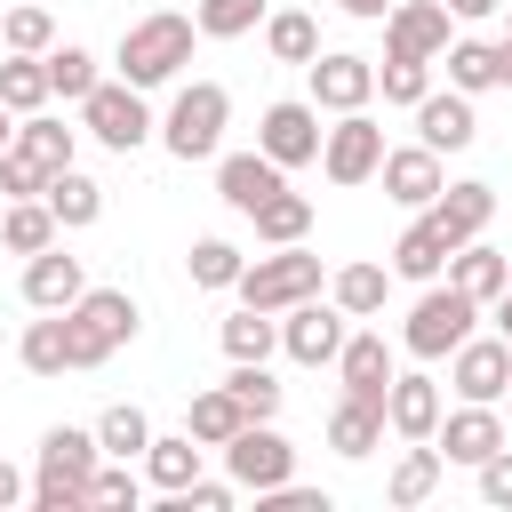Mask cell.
I'll list each match as a JSON object with an SVG mask.
<instances>
[{"label": "cell", "instance_id": "6da1fadb", "mask_svg": "<svg viewBox=\"0 0 512 512\" xmlns=\"http://www.w3.org/2000/svg\"><path fill=\"white\" fill-rule=\"evenodd\" d=\"M192 40H200V24L192 16H176V8H152V16H136L128 32H120V80L128 88H168L184 64H192Z\"/></svg>", "mask_w": 512, "mask_h": 512}, {"label": "cell", "instance_id": "7a4b0ae2", "mask_svg": "<svg viewBox=\"0 0 512 512\" xmlns=\"http://www.w3.org/2000/svg\"><path fill=\"white\" fill-rule=\"evenodd\" d=\"M64 320H72V368H104L120 344H136V328H144V312H136V296L128 288H80L72 304H64Z\"/></svg>", "mask_w": 512, "mask_h": 512}, {"label": "cell", "instance_id": "3957f363", "mask_svg": "<svg viewBox=\"0 0 512 512\" xmlns=\"http://www.w3.org/2000/svg\"><path fill=\"white\" fill-rule=\"evenodd\" d=\"M224 120H232V96H224L216 80H184V88L168 96V120H152V128H160V144H168L176 160H216Z\"/></svg>", "mask_w": 512, "mask_h": 512}, {"label": "cell", "instance_id": "277c9868", "mask_svg": "<svg viewBox=\"0 0 512 512\" xmlns=\"http://www.w3.org/2000/svg\"><path fill=\"white\" fill-rule=\"evenodd\" d=\"M240 304H256V312H288V304H304V296H320L328 288V272H320V256L304 248V240H288V248H272V256H256V264H240Z\"/></svg>", "mask_w": 512, "mask_h": 512}, {"label": "cell", "instance_id": "5b68a950", "mask_svg": "<svg viewBox=\"0 0 512 512\" xmlns=\"http://www.w3.org/2000/svg\"><path fill=\"white\" fill-rule=\"evenodd\" d=\"M472 320H480V304H472L464 288H448V280H424L416 312L400 320V352H416V360H448V352L472 336Z\"/></svg>", "mask_w": 512, "mask_h": 512}, {"label": "cell", "instance_id": "8992f818", "mask_svg": "<svg viewBox=\"0 0 512 512\" xmlns=\"http://www.w3.org/2000/svg\"><path fill=\"white\" fill-rule=\"evenodd\" d=\"M224 472H232V488H280V480H296V448H288V432H272V416H248L232 440H224Z\"/></svg>", "mask_w": 512, "mask_h": 512}, {"label": "cell", "instance_id": "52a82bcc", "mask_svg": "<svg viewBox=\"0 0 512 512\" xmlns=\"http://www.w3.org/2000/svg\"><path fill=\"white\" fill-rule=\"evenodd\" d=\"M80 128L104 144V152H136L144 136H152V112H144V88H128V80H96L88 96H80Z\"/></svg>", "mask_w": 512, "mask_h": 512}, {"label": "cell", "instance_id": "ba28073f", "mask_svg": "<svg viewBox=\"0 0 512 512\" xmlns=\"http://www.w3.org/2000/svg\"><path fill=\"white\" fill-rule=\"evenodd\" d=\"M376 168H384V128L368 120V104H360V112H336V128H320V176L352 192V184H368Z\"/></svg>", "mask_w": 512, "mask_h": 512}, {"label": "cell", "instance_id": "9c48e42d", "mask_svg": "<svg viewBox=\"0 0 512 512\" xmlns=\"http://www.w3.org/2000/svg\"><path fill=\"white\" fill-rule=\"evenodd\" d=\"M256 152L280 160V168H312V160H320V104H304V96L264 104V120H256Z\"/></svg>", "mask_w": 512, "mask_h": 512}, {"label": "cell", "instance_id": "30bf717a", "mask_svg": "<svg viewBox=\"0 0 512 512\" xmlns=\"http://www.w3.org/2000/svg\"><path fill=\"white\" fill-rule=\"evenodd\" d=\"M456 40V16L440 0H392L384 8V56H416V64H440V48Z\"/></svg>", "mask_w": 512, "mask_h": 512}, {"label": "cell", "instance_id": "8fae6325", "mask_svg": "<svg viewBox=\"0 0 512 512\" xmlns=\"http://www.w3.org/2000/svg\"><path fill=\"white\" fill-rule=\"evenodd\" d=\"M432 448H440V464H488V456L504 448L496 400H464V408H440V424H432Z\"/></svg>", "mask_w": 512, "mask_h": 512}, {"label": "cell", "instance_id": "7c38bea8", "mask_svg": "<svg viewBox=\"0 0 512 512\" xmlns=\"http://www.w3.org/2000/svg\"><path fill=\"white\" fill-rule=\"evenodd\" d=\"M336 344H344V312H336V304L304 296V304H288V312H280V352H288L296 368H328V360H336Z\"/></svg>", "mask_w": 512, "mask_h": 512}, {"label": "cell", "instance_id": "4fadbf2b", "mask_svg": "<svg viewBox=\"0 0 512 512\" xmlns=\"http://www.w3.org/2000/svg\"><path fill=\"white\" fill-rule=\"evenodd\" d=\"M448 384H456L464 400H504V392H512V344H504V336H464V344L448 352Z\"/></svg>", "mask_w": 512, "mask_h": 512}, {"label": "cell", "instance_id": "5bb4252c", "mask_svg": "<svg viewBox=\"0 0 512 512\" xmlns=\"http://www.w3.org/2000/svg\"><path fill=\"white\" fill-rule=\"evenodd\" d=\"M424 216H432V232H440L448 248H464V240H480V232H488V216H496V184H480V176L440 184Z\"/></svg>", "mask_w": 512, "mask_h": 512}, {"label": "cell", "instance_id": "9a60e30c", "mask_svg": "<svg viewBox=\"0 0 512 512\" xmlns=\"http://www.w3.org/2000/svg\"><path fill=\"white\" fill-rule=\"evenodd\" d=\"M408 112H416V144H432V152H464V144L480 136V120H472V96H464V88H424Z\"/></svg>", "mask_w": 512, "mask_h": 512}, {"label": "cell", "instance_id": "2e32d148", "mask_svg": "<svg viewBox=\"0 0 512 512\" xmlns=\"http://www.w3.org/2000/svg\"><path fill=\"white\" fill-rule=\"evenodd\" d=\"M304 72H312V104H320V112H360V104L376 96V64H368V56H344V48H336V56H312Z\"/></svg>", "mask_w": 512, "mask_h": 512}, {"label": "cell", "instance_id": "e0dca14e", "mask_svg": "<svg viewBox=\"0 0 512 512\" xmlns=\"http://www.w3.org/2000/svg\"><path fill=\"white\" fill-rule=\"evenodd\" d=\"M328 368L344 376V392L384 400V384H392V344H384V328H344V344H336Z\"/></svg>", "mask_w": 512, "mask_h": 512}, {"label": "cell", "instance_id": "ac0fdd59", "mask_svg": "<svg viewBox=\"0 0 512 512\" xmlns=\"http://www.w3.org/2000/svg\"><path fill=\"white\" fill-rule=\"evenodd\" d=\"M280 184H288V168H280V160H264V152H224V160H216V200H224V208H240V216H248L256 200H272Z\"/></svg>", "mask_w": 512, "mask_h": 512}, {"label": "cell", "instance_id": "d6986e66", "mask_svg": "<svg viewBox=\"0 0 512 512\" xmlns=\"http://www.w3.org/2000/svg\"><path fill=\"white\" fill-rule=\"evenodd\" d=\"M384 192L400 200V208H432V192L448 184V168H440V152L432 144H400V152H384Z\"/></svg>", "mask_w": 512, "mask_h": 512}, {"label": "cell", "instance_id": "ffe728a7", "mask_svg": "<svg viewBox=\"0 0 512 512\" xmlns=\"http://www.w3.org/2000/svg\"><path fill=\"white\" fill-rule=\"evenodd\" d=\"M440 272H448V288H464V296L488 312V304H496V288L512 280V256H504V248H488V240H464V248H448V264H440Z\"/></svg>", "mask_w": 512, "mask_h": 512}, {"label": "cell", "instance_id": "44dd1931", "mask_svg": "<svg viewBox=\"0 0 512 512\" xmlns=\"http://www.w3.org/2000/svg\"><path fill=\"white\" fill-rule=\"evenodd\" d=\"M80 288H88L80 256H64V248H40V256H24V304H32V312H64Z\"/></svg>", "mask_w": 512, "mask_h": 512}, {"label": "cell", "instance_id": "7402d4cb", "mask_svg": "<svg viewBox=\"0 0 512 512\" xmlns=\"http://www.w3.org/2000/svg\"><path fill=\"white\" fill-rule=\"evenodd\" d=\"M432 424H440V384H432V376H392V384H384V432L432 440Z\"/></svg>", "mask_w": 512, "mask_h": 512}, {"label": "cell", "instance_id": "603a6c76", "mask_svg": "<svg viewBox=\"0 0 512 512\" xmlns=\"http://www.w3.org/2000/svg\"><path fill=\"white\" fill-rule=\"evenodd\" d=\"M328 448L336 456H376L384 448V400H360V392H344L336 408H328Z\"/></svg>", "mask_w": 512, "mask_h": 512}, {"label": "cell", "instance_id": "cb8c5ba5", "mask_svg": "<svg viewBox=\"0 0 512 512\" xmlns=\"http://www.w3.org/2000/svg\"><path fill=\"white\" fill-rule=\"evenodd\" d=\"M200 456H208V448H200L192 432H152L136 464H144V480H152L160 496H176V488H192V480H200Z\"/></svg>", "mask_w": 512, "mask_h": 512}, {"label": "cell", "instance_id": "d4e9b609", "mask_svg": "<svg viewBox=\"0 0 512 512\" xmlns=\"http://www.w3.org/2000/svg\"><path fill=\"white\" fill-rule=\"evenodd\" d=\"M40 200H48L56 232H88V224L104 216V184H96V176H80V168H56V176L40 184Z\"/></svg>", "mask_w": 512, "mask_h": 512}, {"label": "cell", "instance_id": "484cf974", "mask_svg": "<svg viewBox=\"0 0 512 512\" xmlns=\"http://www.w3.org/2000/svg\"><path fill=\"white\" fill-rule=\"evenodd\" d=\"M72 144H80V128H64L56 112H24V120H16V152H24L40 176L72 168Z\"/></svg>", "mask_w": 512, "mask_h": 512}, {"label": "cell", "instance_id": "4316f807", "mask_svg": "<svg viewBox=\"0 0 512 512\" xmlns=\"http://www.w3.org/2000/svg\"><path fill=\"white\" fill-rule=\"evenodd\" d=\"M16 360H24L32 376H64V368H72V320H64V312H40V320H24V336H16Z\"/></svg>", "mask_w": 512, "mask_h": 512}, {"label": "cell", "instance_id": "83f0119b", "mask_svg": "<svg viewBox=\"0 0 512 512\" xmlns=\"http://www.w3.org/2000/svg\"><path fill=\"white\" fill-rule=\"evenodd\" d=\"M384 288H392V264H344V272H328V304H336L344 320L384 312Z\"/></svg>", "mask_w": 512, "mask_h": 512}, {"label": "cell", "instance_id": "f1b7e54d", "mask_svg": "<svg viewBox=\"0 0 512 512\" xmlns=\"http://www.w3.org/2000/svg\"><path fill=\"white\" fill-rule=\"evenodd\" d=\"M96 464H104L96 432H80V424H56V432H40V472H48V480H88Z\"/></svg>", "mask_w": 512, "mask_h": 512}, {"label": "cell", "instance_id": "f546056e", "mask_svg": "<svg viewBox=\"0 0 512 512\" xmlns=\"http://www.w3.org/2000/svg\"><path fill=\"white\" fill-rule=\"evenodd\" d=\"M248 224H256V240H264V248H288V240H304V232H312V200L280 184L272 200H256V208H248Z\"/></svg>", "mask_w": 512, "mask_h": 512}, {"label": "cell", "instance_id": "4dcf8cb0", "mask_svg": "<svg viewBox=\"0 0 512 512\" xmlns=\"http://www.w3.org/2000/svg\"><path fill=\"white\" fill-rule=\"evenodd\" d=\"M440 264H448V240H440L432 216L416 208V224L392 240V280H440Z\"/></svg>", "mask_w": 512, "mask_h": 512}, {"label": "cell", "instance_id": "1f68e13d", "mask_svg": "<svg viewBox=\"0 0 512 512\" xmlns=\"http://www.w3.org/2000/svg\"><path fill=\"white\" fill-rule=\"evenodd\" d=\"M240 424H248V408H240V400H232L224 384H208V392H192V408H184V432H192L200 448H224V440H232Z\"/></svg>", "mask_w": 512, "mask_h": 512}, {"label": "cell", "instance_id": "d6a6232c", "mask_svg": "<svg viewBox=\"0 0 512 512\" xmlns=\"http://www.w3.org/2000/svg\"><path fill=\"white\" fill-rule=\"evenodd\" d=\"M0 248H8V256H40V248H56V216H48L40 192H32V200H8V216H0Z\"/></svg>", "mask_w": 512, "mask_h": 512}, {"label": "cell", "instance_id": "836d02e7", "mask_svg": "<svg viewBox=\"0 0 512 512\" xmlns=\"http://www.w3.org/2000/svg\"><path fill=\"white\" fill-rule=\"evenodd\" d=\"M432 488H440V448H432V440H408L400 464H392V480H384V496H392V504H424Z\"/></svg>", "mask_w": 512, "mask_h": 512}, {"label": "cell", "instance_id": "e575fe53", "mask_svg": "<svg viewBox=\"0 0 512 512\" xmlns=\"http://www.w3.org/2000/svg\"><path fill=\"white\" fill-rule=\"evenodd\" d=\"M216 336H224V360H264V352L280 344V312H256V304H240V312H232Z\"/></svg>", "mask_w": 512, "mask_h": 512}, {"label": "cell", "instance_id": "d590c367", "mask_svg": "<svg viewBox=\"0 0 512 512\" xmlns=\"http://www.w3.org/2000/svg\"><path fill=\"white\" fill-rule=\"evenodd\" d=\"M264 48H272L280 64H312V56H320V24H312L304 8H280V16H264Z\"/></svg>", "mask_w": 512, "mask_h": 512}, {"label": "cell", "instance_id": "8d00e7d4", "mask_svg": "<svg viewBox=\"0 0 512 512\" xmlns=\"http://www.w3.org/2000/svg\"><path fill=\"white\" fill-rule=\"evenodd\" d=\"M440 64H448V88H464V96L496 88V40H448Z\"/></svg>", "mask_w": 512, "mask_h": 512}, {"label": "cell", "instance_id": "74e56055", "mask_svg": "<svg viewBox=\"0 0 512 512\" xmlns=\"http://www.w3.org/2000/svg\"><path fill=\"white\" fill-rule=\"evenodd\" d=\"M144 440H152V416H144V408H128V400H120V408H104V416H96V448H104V456L136 464V456H144Z\"/></svg>", "mask_w": 512, "mask_h": 512}, {"label": "cell", "instance_id": "f35d334b", "mask_svg": "<svg viewBox=\"0 0 512 512\" xmlns=\"http://www.w3.org/2000/svg\"><path fill=\"white\" fill-rule=\"evenodd\" d=\"M0 40H8V56H48L56 48V16L48 8H0Z\"/></svg>", "mask_w": 512, "mask_h": 512}, {"label": "cell", "instance_id": "ab89813d", "mask_svg": "<svg viewBox=\"0 0 512 512\" xmlns=\"http://www.w3.org/2000/svg\"><path fill=\"white\" fill-rule=\"evenodd\" d=\"M40 64H48V96H64V104H80V96L104 80V72H96V56H88V48H72V40H64V48H48Z\"/></svg>", "mask_w": 512, "mask_h": 512}, {"label": "cell", "instance_id": "60d3db41", "mask_svg": "<svg viewBox=\"0 0 512 512\" xmlns=\"http://www.w3.org/2000/svg\"><path fill=\"white\" fill-rule=\"evenodd\" d=\"M0 104H8L16 120L40 112V104H48V64H40V56H8V64H0Z\"/></svg>", "mask_w": 512, "mask_h": 512}, {"label": "cell", "instance_id": "b9f144b4", "mask_svg": "<svg viewBox=\"0 0 512 512\" xmlns=\"http://www.w3.org/2000/svg\"><path fill=\"white\" fill-rule=\"evenodd\" d=\"M264 16H272L264 0H200V8H192L200 40H240V32H256Z\"/></svg>", "mask_w": 512, "mask_h": 512}, {"label": "cell", "instance_id": "7bdbcfd3", "mask_svg": "<svg viewBox=\"0 0 512 512\" xmlns=\"http://www.w3.org/2000/svg\"><path fill=\"white\" fill-rule=\"evenodd\" d=\"M184 264H192V288H232L248 256H240L232 240H216V232H208V240H192V256H184Z\"/></svg>", "mask_w": 512, "mask_h": 512}, {"label": "cell", "instance_id": "ee69618b", "mask_svg": "<svg viewBox=\"0 0 512 512\" xmlns=\"http://www.w3.org/2000/svg\"><path fill=\"white\" fill-rule=\"evenodd\" d=\"M224 392L248 408V416H280V384L264 376V360H232V376H224Z\"/></svg>", "mask_w": 512, "mask_h": 512}, {"label": "cell", "instance_id": "f6af8a7d", "mask_svg": "<svg viewBox=\"0 0 512 512\" xmlns=\"http://www.w3.org/2000/svg\"><path fill=\"white\" fill-rule=\"evenodd\" d=\"M136 496H144V480H136L120 456H104V464L88 472V504H104V512H136Z\"/></svg>", "mask_w": 512, "mask_h": 512}, {"label": "cell", "instance_id": "bcb514c9", "mask_svg": "<svg viewBox=\"0 0 512 512\" xmlns=\"http://www.w3.org/2000/svg\"><path fill=\"white\" fill-rule=\"evenodd\" d=\"M376 88H384V104H416V96L432 88V64H416V56H384V64H376Z\"/></svg>", "mask_w": 512, "mask_h": 512}, {"label": "cell", "instance_id": "7dc6e473", "mask_svg": "<svg viewBox=\"0 0 512 512\" xmlns=\"http://www.w3.org/2000/svg\"><path fill=\"white\" fill-rule=\"evenodd\" d=\"M472 472H480V504H496V512H504V504H512V440H504L488 464H472Z\"/></svg>", "mask_w": 512, "mask_h": 512}, {"label": "cell", "instance_id": "c3c4849f", "mask_svg": "<svg viewBox=\"0 0 512 512\" xmlns=\"http://www.w3.org/2000/svg\"><path fill=\"white\" fill-rule=\"evenodd\" d=\"M40 184H48V176H40V168H32V160L8 144V152H0V192H8V200H32Z\"/></svg>", "mask_w": 512, "mask_h": 512}, {"label": "cell", "instance_id": "681fc988", "mask_svg": "<svg viewBox=\"0 0 512 512\" xmlns=\"http://www.w3.org/2000/svg\"><path fill=\"white\" fill-rule=\"evenodd\" d=\"M32 504H40V512H80V504H88V480H48V472H40V480H32Z\"/></svg>", "mask_w": 512, "mask_h": 512}, {"label": "cell", "instance_id": "f907efd6", "mask_svg": "<svg viewBox=\"0 0 512 512\" xmlns=\"http://www.w3.org/2000/svg\"><path fill=\"white\" fill-rule=\"evenodd\" d=\"M232 480H192V488H176V512H232Z\"/></svg>", "mask_w": 512, "mask_h": 512}, {"label": "cell", "instance_id": "816d5d0a", "mask_svg": "<svg viewBox=\"0 0 512 512\" xmlns=\"http://www.w3.org/2000/svg\"><path fill=\"white\" fill-rule=\"evenodd\" d=\"M24 496H32V488H24V472L0 456V512H8V504H24Z\"/></svg>", "mask_w": 512, "mask_h": 512}, {"label": "cell", "instance_id": "f5cc1de1", "mask_svg": "<svg viewBox=\"0 0 512 512\" xmlns=\"http://www.w3.org/2000/svg\"><path fill=\"white\" fill-rule=\"evenodd\" d=\"M440 8H448V16H456V24H480V16H496V8H504V0H440Z\"/></svg>", "mask_w": 512, "mask_h": 512}, {"label": "cell", "instance_id": "db71d44e", "mask_svg": "<svg viewBox=\"0 0 512 512\" xmlns=\"http://www.w3.org/2000/svg\"><path fill=\"white\" fill-rule=\"evenodd\" d=\"M488 312H496V336H504V344H512V280H504V288H496V304H488Z\"/></svg>", "mask_w": 512, "mask_h": 512}, {"label": "cell", "instance_id": "11a10c76", "mask_svg": "<svg viewBox=\"0 0 512 512\" xmlns=\"http://www.w3.org/2000/svg\"><path fill=\"white\" fill-rule=\"evenodd\" d=\"M496 88H512V32L496 40Z\"/></svg>", "mask_w": 512, "mask_h": 512}, {"label": "cell", "instance_id": "9f6ffc18", "mask_svg": "<svg viewBox=\"0 0 512 512\" xmlns=\"http://www.w3.org/2000/svg\"><path fill=\"white\" fill-rule=\"evenodd\" d=\"M384 8L392 0H344V16H368V24H384Z\"/></svg>", "mask_w": 512, "mask_h": 512}, {"label": "cell", "instance_id": "6f0895ef", "mask_svg": "<svg viewBox=\"0 0 512 512\" xmlns=\"http://www.w3.org/2000/svg\"><path fill=\"white\" fill-rule=\"evenodd\" d=\"M8 144H16V112L0 104V152H8Z\"/></svg>", "mask_w": 512, "mask_h": 512}, {"label": "cell", "instance_id": "680465c9", "mask_svg": "<svg viewBox=\"0 0 512 512\" xmlns=\"http://www.w3.org/2000/svg\"><path fill=\"white\" fill-rule=\"evenodd\" d=\"M504 8H512V0H504Z\"/></svg>", "mask_w": 512, "mask_h": 512}]
</instances>
